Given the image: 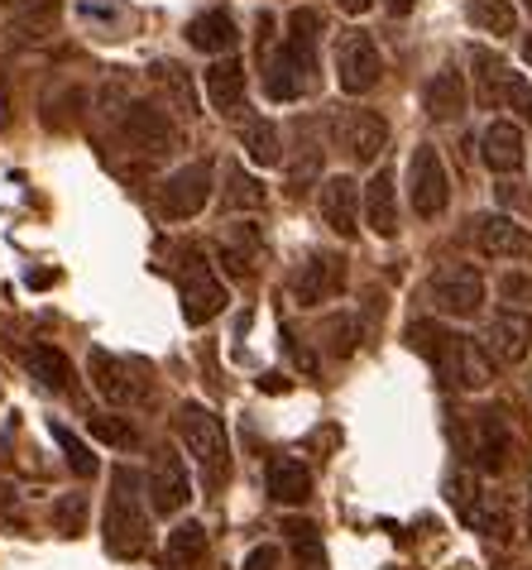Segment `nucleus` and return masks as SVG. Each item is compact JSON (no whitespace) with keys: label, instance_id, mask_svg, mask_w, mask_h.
Listing matches in <instances>:
<instances>
[{"label":"nucleus","instance_id":"obj_37","mask_svg":"<svg viewBox=\"0 0 532 570\" xmlns=\"http://www.w3.org/2000/svg\"><path fill=\"white\" fill-rule=\"evenodd\" d=\"M91 436L106 441V446H116V451H135L139 446V432L130 426V417H116V413H97V417H91Z\"/></svg>","mask_w":532,"mask_h":570},{"label":"nucleus","instance_id":"obj_19","mask_svg":"<svg viewBox=\"0 0 532 570\" xmlns=\"http://www.w3.org/2000/svg\"><path fill=\"white\" fill-rule=\"evenodd\" d=\"M480 158H484V168L490 173H519L528 164V139H523V125H513V120H490L484 125V135H480Z\"/></svg>","mask_w":532,"mask_h":570},{"label":"nucleus","instance_id":"obj_42","mask_svg":"<svg viewBox=\"0 0 532 570\" xmlns=\"http://www.w3.org/2000/svg\"><path fill=\"white\" fill-rule=\"evenodd\" d=\"M77 14L91 24H120L125 20V0H77Z\"/></svg>","mask_w":532,"mask_h":570},{"label":"nucleus","instance_id":"obj_6","mask_svg":"<svg viewBox=\"0 0 532 570\" xmlns=\"http://www.w3.org/2000/svg\"><path fill=\"white\" fill-rule=\"evenodd\" d=\"M461 446H465V455H471V465L480 474H504L513 465V436H509V426L494 407H475V413L465 417Z\"/></svg>","mask_w":532,"mask_h":570},{"label":"nucleus","instance_id":"obj_13","mask_svg":"<svg viewBox=\"0 0 532 570\" xmlns=\"http://www.w3.org/2000/svg\"><path fill=\"white\" fill-rule=\"evenodd\" d=\"M317 43H322V14L312 6H297L288 14V35H284V43H278L274 53L284 58L297 77H307V87H312L317 82Z\"/></svg>","mask_w":532,"mask_h":570},{"label":"nucleus","instance_id":"obj_15","mask_svg":"<svg viewBox=\"0 0 532 570\" xmlns=\"http://www.w3.org/2000/svg\"><path fill=\"white\" fill-rule=\"evenodd\" d=\"M471 235H475V249H480L484 259H528L532 255V235L513 216H504V212L475 216L471 220Z\"/></svg>","mask_w":532,"mask_h":570},{"label":"nucleus","instance_id":"obj_24","mask_svg":"<svg viewBox=\"0 0 532 570\" xmlns=\"http://www.w3.org/2000/svg\"><path fill=\"white\" fill-rule=\"evenodd\" d=\"M125 139H130L139 154H164L174 145V125H168V116L154 106H130L125 110Z\"/></svg>","mask_w":532,"mask_h":570},{"label":"nucleus","instance_id":"obj_35","mask_svg":"<svg viewBox=\"0 0 532 570\" xmlns=\"http://www.w3.org/2000/svg\"><path fill=\"white\" fill-rule=\"evenodd\" d=\"M465 14H471L475 29H484V35H494V39H504L519 29V10H513L509 0H471Z\"/></svg>","mask_w":532,"mask_h":570},{"label":"nucleus","instance_id":"obj_11","mask_svg":"<svg viewBox=\"0 0 532 570\" xmlns=\"http://www.w3.org/2000/svg\"><path fill=\"white\" fill-rule=\"evenodd\" d=\"M211 183H216L211 158H197V164L178 168L174 178L164 183V193H159V216L164 220H193L211 202Z\"/></svg>","mask_w":532,"mask_h":570},{"label":"nucleus","instance_id":"obj_41","mask_svg":"<svg viewBox=\"0 0 532 570\" xmlns=\"http://www.w3.org/2000/svg\"><path fill=\"white\" fill-rule=\"evenodd\" d=\"M82 518H87V494H62L53 503V528L62 537H77L82 532Z\"/></svg>","mask_w":532,"mask_h":570},{"label":"nucleus","instance_id":"obj_36","mask_svg":"<svg viewBox=\"0 0 532 570\" xmlns=\"http://www.w3.org/2000/svg\"><path fill=\"white\" fill-rule=\"evenodd\" d=\"M49 436L62 446V455H68V465H72V474H82V480H91L101 465H97V455H91V446L82 436L72 432V426H62V422H49Z\"/></svg>","mask_w":532,"mask_h":570},{"label":"nucleus","instance_id":"obj_18","mask_svg":"<svg viewBox=\"0 0 532 570\" xmlns=\"http://www.w3.org/2000/svg\"><path fill=\"white\" fill-rule=\"evenodd\" d=\"M465 101H471V91H465V72L456 62H446V68H436L427 77V87H422V110H427V120L436 125H451L465 116Z\"/></svg>","mask_w":532,"mask_h":570},{"label":"nucleus","instance_id":"obj_7","mask_svg":"<svg viewBox=\"0 0 532 570\" xmlns=\"http://www.w3.org/2000/svg\"><path fill=\"white\" fill-rule=\"evenodd\" d=\"M408 207L417 220H436L451 207V178L436 145H417L408 154Z\"/></svg>","mask_w":532,"mask_h":570},{"label":"nucleus","instance_id":"obj_5","mask_svg":"<svg viewBox=\"0 0 532 570\" xmlns=\"http://www.w3.org/2000/svg\"><path fill=\"white\" fill-rule=\"evenodd\" d=\"M427 297L436 303L442 316H461V322H471V316L484 312V274L475 264H436V274L427 283Z\"/></svg>","mask_w":532,"mask_h":570},{"label":"nucleus","instance_id":"obj_43","mask_svg":"<svg viewBox=\"0 0 532 570\" xmlns=\"http://www.w3.org/2000/svg\"><path fill=\"white\" fill-rule=\"evenodd\" d=\"M504 110H519V120H532V82L513 68L509 77V91H504Z\"/></svg>","mask_w":532,"mask_h":570},{"label":"nucleus","instance_id":"obj_1","mask_svg":"<svg viewBox=\"0 0 532 570\" xmlns=\"http://www.w3.org/2000/svg\"><path fill=\"white\" fill-rule=\"evenodd\" d=\"M101 542L116 561H135L149 551V503H145V474L130 465L111 470V494H106Z\"/></svg>","mask_w":532,"mask_h":570},{"label":"nucleus","instance_id":"obj_38","mask_svg":"<svg viewBox=\"0 0 532 570\" xmlns=\"http://www.w3.org/2000/svg\"><path fill=\"white\" fill-rule=\"evenodd\" d=\"M154 77H159V87L174 91V101H178L183 116H197V91H193V82H187V72L178 68V62H159Z\"/></svg>","mask_w":532,"mask_h":570},{"label":"nucleus","instance_id":"obj_26","mask_svg":"<svg viewBox=\"0 0 532 570\" xmlns=\"http://www.w3.org/2000/svg\"><path fill=\"white\" fill-rule=\"evenodd\" d=\"M187 43H193L197 53H230L240 43V29L226 10H207L187 24Z\"/></svg>","mask_w":532,"mask_h":570},{"label":"nucleus","instance_id":"obj_51","mask_svg":"<svg viewBox=\"0 0 532 570\" xmlns=\"http://www.w3.org/2000/svg\"><path fill=\"white\" fill-rule=\"evenodd\" d=\"M523 6H528V10H532V0H523Z\"/></svg>","mask_w":532,"mask_h":570},{"label":"nucleus","instance_id":"obj_48","mask_svg":"<svg viewBox=\"0 0 532 570\" xmlns=\"http://www.w3.org/2000/svg\"><path fill=\"white\" fill-rule=\"evenodd\" d=\"M53 278H58V274H29V288H49Z\"/></svg>","mask_w":532,"mask_h":570},{"label":"nucleus","instance_id":"obj_46","mask_svg":"<svg viewBox=\"0 0 532 570\" xmlns=\"http://www.w3.org/2000/svg\"><path fill=\"white\" fill-rule=\"evenodd\" d=\"M259 389H269V393H284V389H288V379H284V374H264V379H259Z\"/></svg>","mask_w":532,"mask_h":570},{"label":"nucleus","instance_id":"obj_20","mask_svg":"<svg viewBox=\"0 0 532 570\" xmlns=\"http://www.w3.org/2000/svg\"><path fill=\"white\" fill-rule=\"evenodd\" d=\"M365 226L380 235V240H394L403 230L398 226V183H394V168L380 164L374 178L365 183Z\"/></svg>","mask_w":532,"mask_h":570},{"label":"nucleus","instance_id":"obj_10","mask_svg":"<svg viewBox=\"0 0 532 570\" xmlns=\"http://www.w3.org/2000/svg\"><path fill=\"white\" fill-rule=\"evenodd\" d=\"M87 370H91V384H97V393L111 407H135V403H145L149 399V379L139 364L130 360H120L111 351H91L87 360Z\"/></svg>","mask_w":532,"mask_h":570},{"label":"nucleus","instance_id":"obj_17","mask_svg":"<svg viewBox=\"0 0 532 570\" xmlns=\"http://www.w3.org/2000/svg\"><path fill=\"white\" fill-rule=\"evenodd\" d=\"M359 216H365V187L346 173H336V178L322 183V220L332 226L341 240H355L359 230Z\"/></svg>","mask_w":532,"mask_h":570},{"label":"nucleus","instance_id":"obj_8","mask_svg":"<svg viewBox=\"0 0 532 570\" xmlns=\"http://www.w3.org/2000/svg\"><path fill=\"white\" fill-rule=\"evenodd\" d=\"M384 77V53L365 29H351L346 39L336 43V82L346 97H370Z\"/></svg>","mask_w":532,"mask_h":570},{"label":"nucleus","instance_id":"obj_21","mask_svg":"<svg viewBox=\"0 0 532 570\" xmlns=\"http://www.w3.org/2000/svg\"><path fill=\"white\" fill-rule=\"evenodd\" d=\"M484 345H490L499 360H509V364L528 360V351H532V307H499L494 322H490V341Z\"/></svg>","mask_w":532,"mask_h":570},{"label":"nucleus","instance_id":"obj_22","mask_svg":"<svg viewBox=\"0 0 532 570\" xmlns=\"http://www.w3.org/2000/svg\"><path fill=\"white\" fill-rule=\"evenodd\" d=\"M259 249H264V230L255 226V220H236V226H226L221 240H216V255H221V264H226L236 278L255 274Z\"/></svg>","mask_w":532,"mask_h":570},{"label":"nucleus","instance_id":"obj_33","mask_svg":"<svg viewBox=\"0 0 532 570\" xmlns=\"http://www.w3.org/2000/svg\"><path fill=\"white\" fill-rule=\"evenodd\" d=\"M269 193L255 173H245L240 164H226V212H259Z\"/></svg>","mask_w":532,"mask_h":570},{"label":"nucleus","instance_id":"obj_2","mask_svg":"<svg viewBox=\"0 0 532 570\" xmlns=\"http://www.w3.org/2000/svg\"><path fill=\"white\" fill-rule=\"evenodd\" d=\"M178 436L201 470V484H207L211 494H221L226 480H230V441H226L221 417L201 403H183L178 407Z\"/></svg>","mask_w":532,"mask_h":570},{"label":"nucleus","instance_id":"obj_28","mask_svg":"<svg viewBox=\"0 0 532 570\" xmlns=\"http://www.w3.org/2000/svg\"><path fill=\"white\" fill-rule=\"evenodd\" d=\"M207 561V528L201 522H178L168 532V547H164V566L168 570H197Z\"/></svg>","mask_w":532,"mask_h":570},{"label":"nucleus","instance_id":"obj_47","mask_svg":"<svg viewBox=\"0 0 532 570\" xmlns=\"http://www.w3.org/2000/svg\"><path fill=\"white\" fill-rule=\"evenodd\" d=\"M413 6H417V0H384V10H388V14H408Z\"/></svg>","mask_w":532,"mask_h":570},{"label":"nucleus","instance_id":"obj_27","mask_svg":"<svg viewBox=\"0 0 532 570\" xmlns=\"http://www.w3.org/2000/svg\"><path fill=\"white\" fill-rule=\"evenodd\" d=\"M24 364H29V374H35L49 393H72V389H77L72 360L62 355L58 345H29V351H24Z\"/></svg>","mask_w":532,"mask_h":570},{"label":"nucleus","instance_id":"obj_9","mask_svg":"<svg viewBox=\"0 0 532 570\" xmlns=\"http://www.w3.org/2000/svg\"><path fill=\"white\" fill-rule=\"evenodd\" d=\"M293 303L297 307H322L346 293V255L341 249H312L307 264L293 274Z\"/></svg>","mask_w":532,"mask_h":570},{"label":"nucleus","instance_id":"obj_50","mask_svg":"<svg viewBox=\"0 0 532 570\" xmlns=\"http://www.w3.org/2000/svg\"><path fill=\"white\" fill-rule=\"evenodd\" d=\"M528 537H532V499H528Z\"/></svg>","mask_w":532,"mask_h":570},{"label":"nucleus","instance_id":"obj_23","mask_svg":"<svg viewBox=\"0 0 532 570\" xmlns=\"http://www.w3.org/2000/svg\"><path fill=\"white\" fill-rule=\"evenodd\" d=\"M207 101L221 110V116H240L245 110V62L240 58H221L207 68Z\"/></svg>","mask_w":532,"mask_h":570},{"label":"nucleus","instance_id":"obj_25","mask_svg":"<svg viewBox=\"0 0 532 570\" xmlns=\"http://www.w3.org/2000/svg\"><path fill=\"white\" fill-rule=\"evenodd\" d=\"M475 101L480 110H504V91H509V77H513V62L494 58L490 49H475Z\"/></svg>","mask_w":532,"mask_h":570},{"label":"nucleus","instance_id":"obj_14","mask_svg":"<svg viewBox=\"0 0 532 570\" xmlns=\"http://www.w3.org/2000/svg\"><path fill=\"white\" fill-rule=\"evenodd\" d=\"M461 345H465V336H456V331L442 326V322H432V316H422V322H413V326H408V351L427 360L432 370L446 379V384H456Z\"/></svg>","mask_w":532,"mask_h":570},{"label":"nucleus","instance_id":"obj_31","mask_svg":"<svg viewBox=\"0 0 532 570\" xmlns=\"http://www.w3.org/2000/svg\"><path fill=\"white\" fill-rule=\"evenodd\" d=\"M240 145H245V154L255 158L259 168H278L284 164V139H278V125L274 120H249L245 130H240Z\"/></svg>","mask_w":532,"mask_h":570},{"label":"nucleus","instance_id":"obj_16","mask_svg":"<svg viewBox=\"0 0 532 570\" xmlns=\"http://www.w3.org/2000/svg\"><path fill=\"white\" fill-rule=\"evenodd\" d=\"M336 135H341V145H346V154L355 158V164H380L384 145H388V120L370 106H355L336 120Z\"/></svg>","mask_w":532,"mask_h":570},{"label":"nucleus","instance_id":"obj_30","mask_svg":"<svg viewBox=\"0 0 532 570\" xmlns=\"http://www.w3.org/2000/svg\"><path fill=\"white\" fill-rule=\"evenodd\" d=\"M456 384H461V389H471V393H480V389H490V384H494V351H490V345H484L480 336H465V345H461Z\"/></svg>","mask_w":532,"mask_h":570},{"label":"nucleus","instance_id":"obj_40","mask_svg":"<svg viewBox=\"0 0 532 570\" xmlns=\"http://www.w3.org/2000/svg\"><path fill=\"white\" fill-rule=\"evenodd\" d=\"M499 307H532V274L528 268H509L499 278Z\"/></svg>","mask_w":532,"mask_h":570},{"label":"nucleus","instance_id":"obj_3","mask_svg":"<svg viewBox=\"0 0 532 570\" xmlns=\"http://www.w3.org/2000/svg\"><path fill=\"white\" fill-rule=\"evenodd\" d=\"M446 503L456 509V518L480 537H509V503L490 494V484L471 470H456L446 480Z\"/></svg>","mask_w":532,"mask_h":570},{"label":"nucleus","instance_id":"obj_32","mask_svg":"<svg viewBox=\"0 0 532 570\" xmlns=\"http://www.w3.org/2000/svg\"><path fill=\"white\" fill-rule=\"evenodd\" d=\"M284 537H288V547H293V557H297V570H326V551H322L317 522L288 518L284 522Z\"/></svg>","mask_w":532,"mask_h":570},{"label":"nucleus","instance_id":"obj_12","mask_svg":"<svg viewBox=\"0 0 532 570\" xmlns=\"http://www.w3.org/2000/svg\"><path fill=\"white\" fill-rule=\"evenodd\" d=\"M145 494H149V509L174 518L187 509V499H193V484H187V465L174 446H159L149 461V474H145Z\"/></svg>","mask_w":532,"mask_h":570},{"label":"nucleus","instance_id":"obj_49","mask_svg":"<svg viewBox=\"0 0 532 570\" xmlns=\"http://www.w3.org/2000/svg\"><path fill=\"white\" fill-rule=\"evenodd\" d=\"M523 58H528V68H532V39L523 43Z\"/></svg>","mask_w":532,"mask_h":570},{"label":"nucleus","instance_id":"obj_44","mask_svg":"<svg viewBox=\"0 0 532 570\" xmlns=\"http://www.w3.org/2000/svg\"><path fill=\"white\" fill-rule=\"evenodd\" d=\"M278 566H284V551L278 547H255L245 557V570H278Z\"/></svg>","mask_w":532,"mask_h":570},{"label":"nucleus","instance_id":"obj_4","mask_svg":"<svg viewBox=\"0 0 532 570\" xmlns=\"http://www.w3.org/2000/svg\"><path fill=\"white\" fill-rule=\"evenodd\" d=\"M183 264H178V293H183V322L187 326H207V322H216V316L226 312V283L211 274V264H207V255L201 249H193L187 245L183 255H178Z\"/></svg>","mask_w":532,"mask_h":570},{"label":"nucleus","instance_id":"obj_39","mask_svg":"<svg viewBox=\"0 0 532 570\" xmlns=\"http://www.w3.org/2000/svg\"><path fill=\"white\" fill-rule=\"evenodd\" d=\"M322 336H326V345H332V355H341V360H346V355L355 351V345L365 341V331H359V322H355V316H332V322L322 326Z\"/></svg>","mask_w":532,"mask_h":570},{"label":"nucleus","instance_id":"obj_29","mask_svg":"<svg viewBox=\"0 0 532 570\" xmlns=\"http://www.w3.org/2000/svg\"><path fill=\"white\" fill-rule=\"evenodd\" d=\"M269 499L274 503H307L312 499L307 465L293 461V455H278V461H269Z\"/></svg>","mask_w":532,"mask_h":570},{"label":"nucleus","instance_id":"obj_45","mask_svg":"<svg viewBox=\"0 0 532 570\" xmlns=\"http://www.w3.org/2000/svg\"><path fill=\"white\" fill-rule=\"evenodd\" d=\"M336 6L346 10V14H370L374 6H380V0H336Z\"/></svg>","mask_w":532,"mask_h":570},{"label":"nucleus","instance_id":"obj_34","mask_svg":"<svg viewBox=\"0 0 532 570\" xmlns=\"http://www.w3.org/2000/svg\"><path fill=\"white\" fill-rule=\"evenodd\" d=\"M307 91H312L307 77H297L284 58L269 53V62H264V97L269 101H303Z\"/></svg>","mask_w":532,"mask_h":570}]
</instances>
